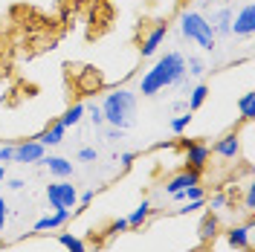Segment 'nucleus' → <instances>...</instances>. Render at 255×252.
<instances>
[{
	"label": "nucleus",
	"mask_w": 255,
	"mask_h": 252,
	"mask_svg": "<svg viewBox=\"0 0 255 252\" xmlns=\"http://www.w3.org/2000/svg\"><path fill=\"white\" fill-rule=\"evenodd\" d=\"M177 84H186V55L183 52H165L159 55L151 70H145L142 79H139V93L142 96H157L165 87H177Z\"/></svg>",
	"instance_id": "obj_1"
},
{
	"label": "nucleus",
	"mask_w": 255,
	"mask_h": 252,
	"mask_svg": "<svg viewBox=\"0 0 255 252\" xmlns=\"http://www.w3.org/2000/svg\"><path fill=\"white\" fill-rule=\"evenodd\" d=\"M102 116H105V125L111 127H133L136 122V93L133 90H128V87H119V90H113L102 99Z\"/></svg>",
	"instance_id": "obj_2"
},
{
	"label": "nucleus",
	"mask_w": 255,
	"mask_h": 252,
	"mask_svg": "<svg viewBox=\"0 0 255 252\" xmlns=\"http://www.w3.org/2000/svg\"><path fill=\"white\" fill-rule=\"evenodd\" d=\"M180 32H183V38H189L191 44H197L206 52H212V49L218 47V38H215V32L209 26L206 15H200L197 9H186L180 15Z\"/></svg>",
	"instance_id": "obj_3"
},
{
	"label": "nucleus",
	"mask_w": 255,
	"mask_h": 252,
	"mask_svg": "<svg viewBox=\"0 0 255 252\" xmlns=\"http://www.w3.org/2000/svg\"><path fill=\"white\" fill-rule=\"evenodd\" d=\"M47 200L52 209H76L79 206V191L73 183H67V180H58V183H49L47 186Z\"/></svg>",
	"instance_id": "obj_4"
},
{
	"label": "nucleus",
	"mask_w": 255,
	"mask_h": 252,
	"mask_svg": "<svg viewBox=\"0 0 255 252\" xmlns=\"http://www.w3.org/2000/svg\"><path fill=\"white\" fill-rule=\"evenodd\" d=\"M44 157H47V148L38 139H26V142H20V145H15L12 162H17V165H38Z\"/></svg>",
	"instance_id": "obj_5"
},
{
	"label": "nucleus",
	"mask_w": 255,
	"mask_h": 252,
	"mask_svg": "<svg viewBox=\"0 0 255 252\" xmlns=\"http://www.w3.org/2000/svg\"><path fill=\"white\" fill-rule=\"evenodd\" d=\"M253 32H255V9H253V3H244L238 9V15H232L229 35H235V38H250Z\"/></svg>",
	"instance_id": "obj_6"
},
{
	"label": "nucleus",
	"mask_w": 255,
	"mask_h": 252,
	"mask_svg": "<svg viewBox=\"0 0 255 252\" xmlns=\"http://www.w3.org/2000/svg\"><path fill=\"white\" fill-rule=\"evenodd\" d=\"M209 154H212V148L203 145V142L189 145V148H186V168H191V171H203L206 162H209Z\"/></svg>",
	"instance_id": "obj_7"
},
{
	"label": "nucleus",
	"mask_w": 255,
	"mask_h": 252,
	"mask_svg": "<svg viewBox=\"0 0 255 252\" xmlns=\"http://www.w3.org/2000/svg\"><path fill=\"white\" fill-rule=\"evenodd\" d=\"M253 223H244V226H232L229 232H226V241H229V247H235V250H253Z\"/></svg>",
	"instance_id": "obj_8"
},
{
	"label": "nucleus",
	"mask_w": 255,
	"mask_h": 252,
	"mask_svg": "<svg viewBox=\"0 0 255 252\" xmlns=\"http://www.w3.org/2000/svg\"><path fill=\"white\" fill-rule=\"evenodd\" d=\"M197 183H200V171H191V168H186V171L174 174V177L165 183V194L171 197V194H177V191H183V189H189V186H197Z\"/></svg>",
	"instance_id": "obj_9"
},
{
	"label": "nucleus",
	"mask_w": 255,
	"mask_h": 252,
	"mask_svg": "<svg viewBox=\"0 0 255 252\" xmlns=\"http://www.w3.org/2000/svg\"><path fill=\"white\" fill-rule=\"evenodd\" d=\"M165 35H168V23H159V26H154V29L145 35L142 41V58H151V55H157V49L162 47V41H165Z\"/></svg>",
	"instance_id": "obj_10"
},
{
	"label": "nucleus",
	"mask_w": 255,
	"mask_h": 252,
	"mask_svg": "<svg viewBox=\"0 0 255 252\" xmlns=\"http://www.w3.org/2000/svg\"><path fill=\"white\" fill-rule=\"evenodd\" d=\"M232 15H235V12H232L229 6H221V9H215V12L206 17L209 26H212V32H215V38H218V35H229V26H232Z\"/></svg>",
	"instance_id": "obj_11"
},
{
	"label": "nucleus",
	"mask_w": 255,
	"mask_h": 252,
	"mask_svg": "<svg viewBox=\"0 0 255 252\" xmlns=\"http://www.w3.org/2000/svg\"><path fill=\"white\" fill-rule=\"evenodd\" d=\"M218 157L223 159H238L241 154V136L238 133H226V136H221V139L215 142V148H212Z\"/></svg>",
	"instance_id": "obj_12"
},
{
	"label": "nucleus",
	"mask_w": 255,
	"mask_h": 252,
	"mask_svg": "<svg viewBox=\"0 0 255 252\" xmlns=\"http://www.w3.org/2000/svg\"><path fill=\"white\" fill-rule=\"evenodd\" d=\"M41 165H47L49 174H52V177H58V180H70V177H73V171H76L70 159H64V157H52V154L41 159Z\"/></svg>",
	"instance_id": "obj_13"
},
{
	"label": "nucleus",
	"mask_w": 255,
	"mask_h": 252,
	"mask_svg": "<svg viewBox=\"0 0 255 252\" xmlns=\"http://www.w3.org/2000/svg\"><path fill=\"white\" fill-rule=\"evenodd\" d=\"M70 221V209H52V215L41 218V221L32 226V232H47V229H58Z\"/></svg>",
	"instance_id": "obj_14"
},
{
	"label": "nucleus",
	"mask_w": 255,
	"mask_h": 252,
	"mask_svg": "<svg viewBox=\"0 0 255 252\" xmlns=\"http://www.w3.org/2000/svg\"><path fill=\"white\" fill-rule=\"evenodd\" d=\"M64 133H67V127H64L61 122H52V125H49L44 133H38L35 139L41 142L44 148H52V145H61V142H64Z\"/></svg>",
	"instance_id": "obj_15"
},
{
	"label": "nucleus",
	"mask_w": 255,
	"mask_h": 252,
	"mask_svg": "<svg viewBox=\"0 0 255 252\" xmlns=\"http://www.w3.org/2000/svg\"><path fill=\"white\" fill-rule=\"evenodd\" d=\"M206 99H209V87H206V84H194V87L189 90V102H186V108L194 113L203 102H206Z\"/></svg>",
	"instance_id": "obj_16"
},
{
	"label": "nucleus",
	"mask_w": 255,
	"mask_h": 252,
	"mask_svg": "<svg viewBox=\"0 0 255 252\" xmlns=\"http://www.w3.org/2000/svg\"><path fill=\"white\" fill-rule=\"evenodd\" d=\"M215 235H218V218H215V212H209L200 221V241H212Z\"/></svg>",
	"instance_id": "obj_17"
},
{
	"label": "nucleus",
	"mask_w": 255,
	"mask_h": 252,
	"mask_svg": "<svg viewBox=\"0 0 255 252\" xmlns=\"http://www.w3.org/2000/svg\"><path fill=\"white\" fill-rule=\"evenodd\" d=\"M58 244H61L67 252H87V247H84V241L76 235H70V232H61L58 235Z\"/></svg>",
	"instance_id": "obj_18"
},
{
	"label": "nucleus",
	"mask_w": 255,
	"mask_h": 252,
	"mask_svg": "<svg viewBox=\"0 0 255 252\" xmlns=\"http://www.w3.org/2000/svg\"><path fill=\"white\" fill-rule=\"evenodd\" d=\"M148 215H151V203H148V200H142V203L133 209V215L128 218V226H142V223L148 221Z\"/></svg>",
	"instance_id": "obj_19"
},
{
	"label": "nucleus",
	"mask_w": 255,
	"mask_h": 252,
	"mask_svg": "<svg viewBox=\"0 0 255 252\" xmlns=\"http://www.w3.org/2000/svg\"><path fill=\"white\" fill-rule=\"evenodd\" d=\"M81 119H84V105H73V108H70V111L64 113V116L58 119V122H61L64 127H73V125H79Z\"/></svg>",
	"instance_id": "obj_20"
},
{
	"label": "nucleus",
	"mask_w": 255,
	"mask_h": 252,
	"mask_svg": "<svg viewBox=\"0 0 255 252\" xmlns=\"http://www.w3.org/2000/svg\"><path fill=\"white\" fill-rule=\"evenodd\" d=\"M203 73H206V64H203V58L189 55V58H186V76H191V79H200Z\"/></svg>",
	"instance_id": "obj_21"
},
{
	"label": "nucleus",
	"mask_w": 255,
	"mask_h": 252,
	"mask_svg": "<svg viewBox=\"0 0 255 252\" xmlns=\"http://www.w3.org/2000/svg\"><path fill=\"white\" fill-rule=\"evenodd\" d=\"M253 102H255V93H244V96L238 99V111H241V116H244L247 122H250V119L255 116V108H253Z\"/></svg>",
	"instance_id": "obj_22"
},
{
	"label": "nucleus",
	"mask_w": 255,
	"mask_h": 252,
	"mask_svg": "<svg viewBox=\"0 0 255 252\" xmlns=\"http://www.w3.org/2000/svg\"><path fill=\"white\" fill-rule=\"evenodd\" d=\"M171 197H174V200H200V197H206V194H203L200 183H197V186H189V189L177 191V194H171Z\"/></svg>",
	"instance_id": "obj_23"
},
{
	"label": "nucleus",
	"mask_w": 255,
	"mask_h": 252,
	"mask_svg": "<svg viewBox=\"0 0 255 252\" xmlns=\"http://www.w3.org/2000/svg\"><path fill=\"white\" fill-rule=\"evenodd\" d=\"M191 119H194V116H191V111H186V113H180V116H174V119H171V130H174V133H183V130L191 125Z\"/></svg>",
	"instance_id": "obj_24"
},
{
	"label": "nucleus",
	"mask_w": 255,
	"mask_h": 252,
	"mask_svg": "<svg viewBox=\"0 0 255 252\" xmlns=\"http://www.w3.org/2000/svg\"><path fill=\"white\" fill-rule=\"evenodd\" d=\"M84 113H90L93 127H105V116H102V108L99 105H84Z\"/></svg>",
	"instance_id": "obj_25"
},
{
	"label": "nucleus",
	"mask_w": 255,
	"mask_h": 252,
	"mask_svg": "<svg viewBox=\"0 0 255 252\" xmlns=\"http://www.w3.org/2000/svg\"><path fill=\"white\" fill-rule=\"evenodd\" d=\"M203 206H206V197H200V200H186V206L177 209V212H180V215H191V212H200Z\"/></svg>",
	"instance_id": "obj_26"
},
{
	"label": "nucleus",
	"mask_w": 255,
	"mask_h": 252,
	"mask_svg": "<svg viewBox=\"0 0 255 252\" xmlns=\"http://www.w3.org/2000/svg\"><path fill=\"white\" fill-rule=\"evenodd\" d=\"M244 209H247L250 215L255 212V186H253V183L247 186V197H244Z\"/></svg>",
	"instance_id": "obj_27"
},
{
	"label": "nucleus",
	"mask_w": 255,
	"mask_h": 252,
	"mask_svg": "<svg viewBox=\"0 0 255 252\" xmlns=\"http://www.w3.org/2000/svg\"><path fill=\"white\" fill-rule=\"evenodd\" d=\"M209 209H212V212H221V209H226V194H221V191H218V194H212Z\"/></svg>",
	"instance_id": "obj_28"
},
{
	"label": "nucleus",
	"mask_w": 255,
	"mask_h": 252,
	"mask_svg": "<svg viewBox=\"0 0 255 252\" xmlns=\"http://www.w3.org/2000/svg\"><path fill=\"white\" fill-rule=\"evenodd\" d=\"M125 229H130V226H128V218H116L108 232H111V235H119V232H125Z\"/></svg>",
	"instance_id": "obj_29"
},
{
	"label": "nucleus",
	"mask_w": 255,
	"mask_h": 252,
	"mask_svg": "<svg viewBox=\"0 0 255 252\" xmlns=\"http://www.w3.org/2000/svg\"><path fill=\"white\" fill-rule=\"evenodd\" d=\"M133 159H136V154H130V151H125V154H119V157H116V162H119L122 168H130V165H133Z\"/></svg>",
	"instance_id": "obj_30"
},
{
	"label": "nucleus",
	"mask_w": 255,
	"mask_h": 252,
	"mask_svg": "<svg viewBox=\"0 0 255 252\" xmlns=\"http://www.w3.org/2000/svg\"><path fill=\"white\" fill-rule=\"evenodd\" d=\"M12 154H15V145H0V162H12Z\"/></svg>",
	"instance_id": "obj_31"
},
{
	"label": "nucleus",
	"mask_w": 255,
	"mask_h": 252,
	"mask_svg": "<svg viewBox=\"0 0 255 252\" xmlns=\"http://www.w3.org/2000/svg\"><path fill=\"white\" fill-rule=\"evenodd\" d=\"M96 157H99V154H96V148H81V151H79V159H81V162H93Z\"/></svg>",
	"instance_id": "obj_32"
},
{
	"label": "nucleus",
	"mask_w": 255,
	"mask_h": 252,
	"mask_svg": "<svg viewBox=\"0 0 255 252\" xmlns=\"http://www.w3.org/2000/svg\"><path fill=\"white\" fill-rule=\"evenodd\" d=\"M6 218H9V206H6L3 197H0V232H3V226H6Z\"/></svg>",
	"instance_id": "obj_33"
},
{
	"label": "nucleus",
	"mask_w": 255,
	"mask_h": 252,
	"mask_svg": "<svg viewBox=\"0 0 255 252\" xmlns=\"http://www.w3.org/2000/svg\"><path fill=\"white\" fill-rule=\"evenodd\" d=\"M105 136H108V139H122V136H125V130H122V127H111V125H108Z\"/></svg>",
	"instance_id": "obj_34"
},
{
	"label": "nucleus",
	"mask_w": 255,
	"mask_h": 252,
	"mask_svg": "<svg viewBox=\"0 0 255 252\" xmlns=\"http://www.w3.org/2000/svg\"><path fill=\"white\" fill-rule=\"evenodd\" d=\"M90 200H93V189H87V191H81V194H79V203L81 206H87Z\"/></svg>",
	"instance_id": "obj_35"
},
{
	"label": "nucleus",
	"mask_w": 255,
	"mask_h": 252,
	"mask_svg": "<svg viewBox=\"0 0 255 252\" xmlns=\"http://www.w3.org/2000/svg\"><path fill=\"white\" fill-rule=\"evenodd\" d=\"M23 186H26V183H23L20 177H12V180H9V189H12V191H20Z\"/></svg>",
	"instance_id": "obj_36"
},
{
	"label": "nucleus",
	"mask_w": 255,
	"mask_h": 252,
	"mask_svg": "<svg viewBox=\"0 0 255 252\" xmlns=\"http://www.w3.org/2000/svg\"><path fill=\"white\" fill-rule=\"evenodd\" d=\"M3 180H6V165L0 162V183H3Z\"/></svg>",
	"instance_id": "obj_37"
}]
</instances>
